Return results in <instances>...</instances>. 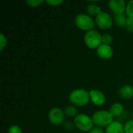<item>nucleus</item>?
<instances>
[{
	"instance_id": "nucleus-10",
	"label": "nucleus",
	"mask_w": 133,
	"mask_h": 133,
	"mask_svg": "<svg viewBox=\"0 0 133 133\" xmlns=\"http://www.w3.org/2000/svg\"><path fill=\"white\" fill-rule=\"evenodd\" d=\"M90 101L97 106H101L104 104L106 102V97L104 94L97 90H90Z\"/></svg>"
},
{
	"instance_id": "nucleus-8",
	"label": "nucleus",
	"mask_w": 133,
	"mask_h": 133,
	"mask_svg": "<svg viewBox=\"0 0 133 133\" xmlns=\"http://www.w3.org/2000/svg\"><path fill=\"white\" fill-rule=\"evenodd\" d=\"M108 5L115 15H118L123 14L126 11L127 4L124 0H110L108 2Z\"/></svg>"
},
{
	"instance_id": "nucleus-12",
	"label": "nucleus",
	"mask_w": 133,
	"mask_h": 133,
	"mask_svg": "<svg viewBox=\"0 0 133 133\" xmlns=\"http://www.w3.org/2000/svg\"><path fill=\"white\" fill-rule=\"evenodd\" d=\"M119 96L125 100H130L133 98V86L124 85L120 87L118 90Z\"/></svg>"
},
{
	"instance_id": "nucleus-6",
	"label": "nucleus",
	"mask_w": 133,
	"mask_h": 133,
	"mask_svg": "<svg viewBox=\"0 0 133 133\" xmlns=\"http://www.w3.org/2000/svg\"><path fill=\"white\" fill-rule=\"evenodd\" d=\"M95 23L97 26L101 30H108L113 25L112 16L105 12H101L95 18Z\"/></svg>"
},
{
	"instance_id": "nucleus-18",
	"label": "nucleus",
	"mask_w": 133,
	"mask_h": 133,
	"mask_svg": "<svg viewBox=\"0 0 133 133\" xmlns=\"http://www.w3.org/2000/svg\"><path fill=\"white\" fill-rule=\"evenodd\" d=\"M125 13H126V15H127L128 17L132 18L133 19V0L129 1V2L127 3Z\"/></svg>"
},
{
	"instance_id": "nucleus-2",
	"label": "nucleus",
	"mask_w": 133,
	"mask_h": 133,
	"mask_svg": "<svg viewBox=\"0 0 133 133\" xmlns=\"http://www.w3.org/2000/svg\"><path fill=\"white\" fill-rule=\"evenodd\" d=\"M94 124L97 127H108L114 122V117L111 115L109 111L100 110L94 112L92 116Z\"/></svg>"
},
{
	"instance_id": "nucleus-25",
	"label": "nucleus",
	"mask_w": 133,
	"mask_h": 133,
	"mask_svg": "<svg viewBox=\"0 0 133 133\" xmlns=\"http://www.w3.org/2000/svg\"><path fill=\"white\" fill-rule=\"evenodd\" d=\"M64 125H65V129L68 130V131H72V130L73 129V128L75 127L74 123H72V122H66L65 123Z\"/></svg>"
},
{
	"instance_id": "nucleus-20",
	"label": "nucleus",
	"mask_w": 133,
	"mask_h": 133,
	"mask_svg": "<svg viewBox=\"0 0 133 133\" xmlns=\"http://www.w3.org/2000/svg\"><path fill=\"white\" fill-rule=\"evenodd\" d=\"M26 2L29 6L32 8H36V7L40 6L44 2V1L43 0H26Z\"/></svg>"
},
{
	"instance_id": "nucleus-22",
	"label": "nucleus",
	"mask_w": 133,
	"mask_h": 133,
	"mask_svg": "<svg viewBox=\"0 0 133 133\" xmlns=\"http://www.w3.org/2000/svg\"><path fill=\"white\" fill-rule=\"evenodd\" d=\"M7 45V39L3 34H0V50L2 51Z\"/></svg>"
},
{
	"instance_id": "nucleus-3",
	"label": "nucleus",
	"mask_w": 133,
	"mask_h": 133,
	"mask_svg": "<svg viewBox=\"0 0 133 133\" xmlns=\"http://www.w3.org/2000/svg\"><path fill=\"white\" fill-rule=\"evenodd\" d=\"M75 25L80 30L89 31L94 30L95 25V20L92 18V16H89L86 13H79L75 16L74 19Z\"/></svg>"
},
{
	"instance_id": "nucleus-13",
	"label": "nucleus",
	"mask_w": 133,
	"mask_h": 133,
	"mask_svg": "<svg viewBox=\"0 0 133 133\" xmlns=\"http://www.w3.org/2000/svg\"><path fill=\"white\" fill-rule=\"evenodd\" d=\"M109 112L111 115L115 118H118L122 116L124 113V107L121 103H115L113 104L110 108H109Z\"/></svg>"
},
{
	"instance_id": "nucleus-27",
	"label": "nucleus",
	"mask_w": 133,
	"mask_h": 133,
	"mask_svg": "<svg viewBox=\"0 0 133 133\" xmlns=\"http://www.w3.org/2000/svg\"><path fill=\"white\" fill-rule=\"evenodd\" d=\"M132 118H133V113H132Z\"/></svg>"
},
{
	"instance_id": "nucleus-1",
	"label": "nucleus",
	"mask_w": 133,
	"mask_h": 133,
	"mask_svg": "<svg viewBox=\"0 0 133 133\" xmlns=\"http://www.w3.org/2000/svg\"><path fill=\"white\" fill-rule=\"evenodd\" d=\"M69 101L76 107H83L90 101V92L84 89H76L69 95Z\"/></svg>"
},
{
	"instance_id": "nucleus-21",
	"label": "nucleus",
	"mask_w": 133,
	"mask_h": 133,
	"mask_svg": "<svg viewBox=\"0 0 133 133\" xmlns=\"http://www.w3.org/2000/svg\"><path fill=\"white\" fill-rule=\"evenodd\" d=\"M7 133H22V129L19 126L16 125H12L9 128Z\"/></svg>"
},
{
	"instance_id": "nucleus-23",
	"label": "nucleus",
	"mask_w": 133,
	"mask_h": 133,
	"mask_svg": "<svg viewBox=\"0 0 133 133\" xmlns=\"http://www.w3.org/2000/svg\"><path fill=\"white\" fill-rule=\"evenodd\" d=\"M125 28L127 29V30H128L129 33H132V34H133V19L132 18H129V17H128L127 23H126V26H125Z\"/></svg>"
},
{
	"instance_id": "nucleus-9",
	"label": "nucleus",
	"mask_w": 133,
	"mask_h": 133,
	"mask_svg": "<svg viewBox=\"0 0 133 133\" xmlns=\"http://www.w3.org/2000/svg\"><path fill=\"white\" fill-rule=\"evenodd\" d=\"M114 54V50L111 45L101 44L97 49V55L99 58L108 60L110 59Z\"/></svg>"
},
{
	"instance_id": "nucleus-16",
	"label": "nucleus",
	"mask_w": 133,
	"mask_h": 133,
	"mask_svg": "<svg viewBox=\"0 0 133 133\" xmlns=\"http://www.w3.org/2000/svg\"><path fill=\"white\" fill-rule=\"evenodd\" d=\"M65 115L69 118H76L79 114H78V110L74 105H69L65 108Z\"/></svg>"
},
{
	"instance_id": "nucleus-24",
	"label": "nucleus",
	"mask_w": 133,
	"mask_h": 133,
	"mask_svg": "<svg viewBox=\"0 0 133 133\" xmlns=\"http://www.w3.org/2000/svg\"><path fill=\"white\" fill-rule=\"evenodd\" d=\"M64 2L63 0H47L46 3L51 6H58Z\"/></svg>"
},
{
	"instance_id": "nucleus-7",
	"label": "nucleus",
	"mask_w": 133,
	"mask_h": 133,
	"mask_svg": "<svg viewBox=\"0 0 133 133\" xmlns=\"http://www.w3.org/2000/svg\"><path fill=\"white\" fill-rule=\"evenodd\" d=\"M65 116V112L58 108H54L48 112V119L50 122L57 126L61 125L64 122Z\"/></svg>"
},
{
	"instance_id": "nucleus-26",
	"label": "nucleus",
	"mask_w": 133,
	"mask_h": 133,
	"mask_svg": "<svg viewBox=\"0 0 133 133\" xmlns=\"http://www.w3.org/2000/svg\"><path fill=\"white\" fill-rule=\"evenodd\" d=\"M88 133H105V131H104L102 128L96 126V127H94Z\"/></svg>"
},
{
	"instance_id": "nucleus-14",
	"label": "nucleus",
	"mask_w": 133,
	"mask_h": 133,
	"mask_svg": "<svg viewBox=\"0 0 133 133\" xmlns=\"http://www.w3.org/2000/svg\"><path fill=\"white\" fill-rule=\"evenodd\" d=\"M91 4L88 5L87 7V12L89 16H97V15H99L102 11H101V8L94 4V2H90Z\"/></svg>"
},
{
	"instance_id": "nucleus-5",
	"label": "nucleus",
	"mask_w": 133,
	"mask_h": 133,
	"mask_svg": "<svg viewBox=\"0 0 133 133\" xmlns=\"http://www.w3.org/2000/svg\"><path fill=\"white\" fill-rule=\"evenodd\" d=\"M75 127L82 132H90L94 128V122L92 117L85 114L78 115L73 121Z\"/></svg>"
},
{
	"instance_id": "nucleus-19",
	"label": "nucleus",
	"mask_w": 133,
	"mask_h": 133,
	"mask_svg": "<svg viewBox=\"0 0 133 133\" xmlns=\"http://www.w3.org/2000/svg\"><path fill=\"white\" fill-rule=\"evenodd\" d=\"M125 133H133V119L129 120L124 125Z\"/></svg>"
},
{
	"instance_id": "nucleus-15",
	"label": "nucleus",
	"mask_w": 133,
	"mask_h": 133,
	"mask_svg": "<svg viewBox=\"0 0 133 133\" xmlns=\"http://www.w3.org/2000/svg\"><path fill=\"white\" fill-rule=\"evenodd\" d=\"M128 16L126 14H118L115 16V22L117 26L120 27H125L127 23Z\"/></svg>"
},
{
	"instance_id": "nucleus-4",
	"label": "nucleus",
	"mask_w": 133,
	"mask_h": 133,
	"mask_svg": "<svg viewBox=\"0 0 133 133\" xmlns=\"http://www.w3.org/2000/svg\"><path fill=\"white\" fill-rule=\"evenodd\" d=\"M102 35L96 30H91L86 32L83 40L87 47L90 49H97L102 44Z\"/></svg>"
},
{
	"instance_id": "nucleus-17",
	"label": "nucleus",
	"mask_w": 133,
	"mask_h": 133,
	"mask_svg": "<svg viewBox=\"0 0 133 133\" xmlns=\"http://www.w3.org/2000/svg\"><path fill=\"white\" fill-rule=\"evenodd\" d=\"M101 41H102V44L111 45V44L113 41V37L109 34H104L102 35Z\"/></svg>"
},
{
	"instance_id": "nucleus-11",
	"label": "nucleus",
	"mask_w": 133,
	"mask_h": 133,
	"mask_svg": "<svg viewBox=\"0 0 133 133\" xmlns=\"http://www.w3.org/2000/svg\"><path fill=\"white\" fill-rule=\"evenodd\" d=\"M105 133H125L124 125L118 121H114L106 127Z\"/></svg>"
}]
</instances>
